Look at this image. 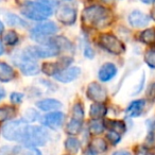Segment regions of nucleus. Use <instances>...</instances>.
I'll list each match as a JSON object with an SVG mask.
<instances>
[{"label": "nucleus", "mask_w": 155, "mask_h": 155, "mask_svg": "<svg viewBox=\"0 0 155 155\" xmlns=\"http://www.w3.org/2000/svg\"><path fill=\"white\" fill-rule=\"evenodd\" d=\"M65 148L68 152L72 153V154H75V153L79 152L81 148V142L79 139L74 137H69L65 140Z\"/></svg>", "instance_id": "393cba45"}, {"label": "nucleus", "mask_w": 155, "mask_h": 155, "mask_svg": "<svg viewBox=\"0 0 155 155\" xmlns=\"http://www.w3.org/2000/svg\"><path fill=\"white\" fill-rule=\"evenodd\" d=\"M16 78V71L11 65L8 63L0 62V82H11Z\"/></svg>", "instance_id": "dca6fc26"}, {"label": "nucleus", "mask_w": 155, "mask_h": 155, "mask_svg": "<svg viewBox=\"0 0 155 155\" xmlns=\"http://www.w3.org/2000/svg\"><path fill=\"white\" fill-rule=\"evenodd\" d=\"M103 2H106V3H110V2H112L113 0H102Z\"/></svg>", "instance_id": "c03bdc74"}, {"label": "nucleus", "mask_w": 155, "mask_h": 155, "mask_svg": "<svg viewBox=\"0 0 155 155\" xmlns=\"http://www.w3.org/2000/svg\"><path fill=\"white\" fill-rule=\"evenodd\" d=\"M106 138L108 139V141L110 142L112 144H117L121 139V135L118 133H115V132H108L107 135H106Z\"/></svg>", "instance_id": "2f4dec72"}, {"label": "nucleus", "mask_w": 155, "mask_h": 155, "mask_svg": "<svg viewBox=\"0 0 155 155\" xmlns=\"http://www.w3.org/2000/svg\"><path fill=\"white\" fill-rule=\"evenodd\" d=\"M83 54H84L85 58H89V60L94 58V56H95V52H94L93 48H91L89 45H86L84 47V50H83Z\"/></svg>", "instance_id": "72a5a7b5"}, {"label": "nucleus", "mask_w": 155, "mask_h": 155, "mask_svg": "<svg viewBox=\"0 0 155 155\" xmlns=\"http://www.w3.org/2000/svg\"><path fill=\"white\" fill-rule=\"evenodd\" d=\"M58 31V27L53 21L41 22L31 29V38L41 45H47Z\"/></svg>", "instance_id": "20e7f679"}, {"label": "nucleus", "mask_w": 155, "mask_h": 155, "mask_svg": "<svg viewBox=\"0 0 155 155\" xmlns=\"http://www.w3.org/2000/svg\"><path fill=\"white\" fill-rule=\"evenodd\" d=\"M86 95L88 99H91L95 103H103L107 99V94H106L105 88L97 82H91L88 85Z\"/></svg>", "instance_id": "f8f14e48"}, {"label": "nucleus", "mask_w": 155, "mask_h": 155, "mask_svg": "<svg viewBox=\"0 0 155 155\" xmlns=\"http://www.w3.org/2000/svg\"><path fill=\"white\" fill-rule=\"evenodd\" d=\"M141 2L146 3V5H151V3H154L155 2V0H140Z\"/></svg>", "instance_id": "58836bf2"}, {"label": "nucleus", "mask_w": 155, "mask_h": 155, "mask_svg": "<svg viewBox=\"0 0 155 155\" xmlns=\"http://www.w3.org/2000/svg\"><path fill=\"white\" fill-rule=\"evenodd\" d=\"M3 53H5V47H3L2 43H1V41H0V56L2 55Z\"/></svg>", "instance_id": "ea45409f"}, {"label": "nucleus", "mask_w": 155, "mask_h": 155, "mask_svg": "<svg viewBox=\"0 0 155 155\" xmlns=\"http://www.w3.org/2000/svg\"><path fill=\"white\" fill-rule=\"evenodd\" d=\"M28 124L25 120L18 119L8 122L2 127V135L5 139L10 141H19L22 142L26 134Z\"/></svg>", "instance_id": "39448f33"}, {"label": "nucleus", "mask_w": 155, "mask_h": 155, "mask_svg": "<svg viewBox=\"0 0 155 155\" xmlns=\"http://www.w3.org/2000/svg\"><path fill=\"white\" fill-rule=\"evenodd\" d=\"M48 140L49 133L45 127L38 125H28L21 143H24L26 148H36L45 146Z\"/></svg>", "instance_id": "7ed1b4c3"}, {"label": "nucleus", "mask_w": 155, "mask_h": 155, "mask_svg": "<svg viewBox=\"0 0 155 155\" xmlns=\"http://www.w3.org/2000/svg\"><path fill=\"white\" fill-rule=\"evenodd\" d=\"M71 63H72V58H61L56 62L44 63L41 67V71L43 73H45L46 75L54 77V75L58 74L61 71H63L64 69L70 67Z\"/></svg>", "instance_id": "1a4fd4ad"}, {"label": "nucleus", "mask_w": 155, "mask_h": 155, "mask_svg": "<svg viewBox=\"0 0 155 155\" xmlns=\"http://www.w3.org/2000/svg\"><path fill=\"white\" fill-rule=\"evenodd\" d=\"M99 46L105 51L110 52L115 55L122 54L125 51V46L117 36L112 33H102L98 38Z\"/></svg>", "instance_id": "423d86ee"}, {"label": "nucleus", "mask_w": 155, "mask_h": 155, "mask_svg": "<svg viewBox=\"0 0 155 155\" xmlns=\"http://www.w3.org/2000/svg\"><path fill=\"white\" fill-rule=\"evenodd\" d=\"M150 21V16L140 11H133L129 15V22L134 28H143Z\"/></svg>", "instance_id": "2eb2a0df"}, {"label": "nucleus", "mask_w": 155, "mask_h": 155, "mask_svg": "<svg viewBox=\"0 0 155 155\" xmlns=\"http://www.w3.org/2000/svg\"><path fill=\"white\" fill-rule=\"evenodd\" d=\"M139 38L143 44H147V45L150 46L155 45V29L150 28L144 30L143 32H141Z\"/></svg>", "instance_id": "5701e85b"}, {"label": "nucleus", "mask_w": 155, "mask_h": 155, "mask_svg": "<svg viewBox=\"0 0 155 155\" xmlns=\"http://www.w3.org/2000/svg\"><path fill=\"white\" fill-rule=\"evenodd\" d=\"M15 64L21 70V72L25 75H28V77L36 75L41 71V67L37 64V61L29 56L25 52V50L17 56V58L15 60Z\"/></svg>", "instance_id": "6e6552de"}, {"label": "nucleus", "mask_w": 155, "mask_h": 155, "mask_svg": "<svg viewBox=\"0 0 155 155\" xmlns=\"http://www.w3.org/2000/svg\"><path fill=\"white\" fill-rule=\"evenodd\" d=\"M36 106L43 112H51V110H58L62 108L63 104L61 101L56 99H52V98H48V99L41 100L36 103Z\"/></svg>", "instance_id": "f3484780"}, {"label": "nucleus", "mask_w": 155, "mask_h": 155, "mask_svg": "<svg viewBox=\"0 0 155 155\" xmlns=\"http://www.w3.org/2000/svg\"><path fill=\"white\" fill-rule=\"evenodd\" d=\"M106 149H107V146H106L105 140L101 139V138H96L91 141V150L94 153H102L106 151Z\"/></svg>", "instance_id": "bb28decb"}, {"label": "nucleus", "mask_w": 155, "mask_h": 155, "mask_svg": "<svg viewBox=\"0 0 155 155\" xmlns=\"http://www.w3.org/2000/svg\"><path fill=\"white\" fill-rule=\"evenodd\" d=\"M89 132L94 135H99L102 132L105 130V125H104V122L101 120H91V123H89Z\"/></svg>", "instance_id": "cd10ccee"}, {"label": "nucleus", "mask_w": 155, "mask_h": 155, "mask_svg": "<svg viewBox=\"0 0 155 155\" xmlns=\"http://www.w3.org/2000/svg\"><path fill=\"white\" fill-rule=\"evenodd\" d=\"M25 95L20 93H12L11 96H10V100L13 104H20L22 102V99H24Z\"/></svg>", "instance_id": "473e14b6"}, {"label": "nucleus", "mask_w": 155, "mask_h": 155, "mask_svg": "<svg viewBox=\"0 0 155 155\" xmlns=\"http://www.w3.org/2000/svg\"><path fill=\"white\" fill-rule=\"evenodd\" d=\"M95 154H96V153H94L91 150H88L86 153H85V155H95Z\"/></svg>", "instance_id": "37998d69"}, {"label": "nucleus", "mask_w": 155, "mask_h": 155, "mask_svg": "<svg viewBox=\"0 0 155 155\" xmlns=\"http://www.w3.org/2000/svg\"><path fill=\"white\" fill-rule=\"evenodd\" d=\"M65 118L66 117H65L64 113L60 112V110H55V112H51L45 115L41 118V123H43V125L51 130H58L64 124Z\"/></svg>", "instance_id": "9b49d317"}, {"label": "nucleus", "mask_w": 155, "mask_h": 155, "mask_svg": "<svg viewBox=\"0 0 155 155\" xmlns=\"http://www.w3.org/2000/svg\"><path fill=\"white\" fill-rule=\"evenodd\" d=\"M5 21L8 25L13 27H18V28H25L27 27V22L22 19L21 17L15 15V14H7L5 15Z\"/></svg>", "instance_id": "b1692460"}, {"label": "nucleus", "mask_w": 155, "mask_h": 155, "mask_svg": "<svg viewBox=\"0 0 155 155\" xmlns=\"http://www.w3.org/2000/svg\"><path fill=\"white\" fill-rule=\"evenodd\" d=\"M144 104H146L144 100H135V101L131 102L127 107V110H125L127 116L131 117V118L140 116L144 108Z\"/></svg>", "instance_id": "a211bd4d"}, {"label": "nucleus", "mask_w": 155, "mask_h": 155, "mask_svg": "<svg viewBox=\"0 0 155 155\" xmlns=\"http://www.w3.org/2000/svg\"><path fill=\"white\" fill-rule=\"evenodd\" d=\"M147 155H154V154H147Z\"/></svg>", "instance_id": "49530a36"}, {"label": "nucleus", "mask_w": 155, "mask_h": 155, "mask_svg": "<svg viewBox=\"0 0 155 155\" xmlns=\"http://www.w3.org/2000/svg\"><path fill=\"white\" fill-rule=\"evenodd\" d=\"M147 96H148L149 98H151V99L155 97V83H153L152 85H150V86H149Z\"/></svg>", "instance_id": "c9c22d12"}, {"label": "nucleus", "mask_w": 155, "mask_h": 155, "mask_svg": "<svg viewBox=\"0 0 155 155\" xmlns=\"http://www.w3.org/2000/svg\"><path fill=\"white\" fill-rule=\"evenodd\" d=\"M65 1H71V0H65Z\"/></svg>", "instance_id": "a18cd8bd"}, {"label": "nucleus", "mask_w": 155, "mask_h": 155, "mask_svg": "<svg viewBox=\"0 0 155 155\" xmlns=\"http://www.w3.org/2000/svg\"><path fill=\"white\" fill-rule=\"evenodd\" d=\"M25 155H43L41 152L37 148H27Z\"/></svg>", "instance_id": "f704fd0d"}, {"label": "nucleus", "mask_w": 155, "mask_h": 155, "mask_svg": "<svg viewBox=\"0 0 155 155\" xmlns=\"http://www.w3.org/2000/svg\"><path fill=\"white\" fill-rule=\"evenodd\" d=\"M60 48L53 43V41H50L49 44L47 45H39V46H31L28 47L25 52L31 56L34 60H38V58H53V56L58 55L60 53Z\"/></svg>", "instance_id": "0eeeda50"}, {"label": "nucleus", "mask_w": 155, "mask_h": 155, "mask_svg": "<svg viewBox=\"0 0 155 155\" xmlns=\"http://www.w3.org/2000/svg\"><path fill=\"white\" fill-rule=\"evenodd\" d=\"M2 41L8 46H15L19 41V36L15 31H8L2 34Z\"/></svg>", "instance_id": "a878e982"}, {"label": "nucleus", "mask_w": 155, "mask_h": 155, "mask_svg": "<svg viewBox=\"0 0 155 155\" xmlns=\"http://www.w3.org/2000/svg\"><path fill=\"white\" fill-rule=\"evenodd\" d=\"M144 62L150 68L155 69V49H150L144 54Z\"/></svg>", "instance_id": "c756f323"}, {"label": "nucleus", "mask_w": 155, "mask_h": 155, "mask_svg": "<svg viewBox=\"0 0 155 155\" xmlns=\"http://www.w3.org/2000/svg\"><path fill=\"white\" fill-rule=\"evenodd\" d=\"M104 125L105 127H107L110 132H115V133L118 134H123L127 131V127H125V123L121 120H105L104 121Z\"/></svg>", "instance_id": "aec40b11"}, {"label": "nucleus", "mask_w": 155, "mask_h": 155, "mask_svg": "<svg viewBox=\"0 0 155 155\" xmlns=\"http://www.w3.org/2000/svg\"><path fill=\"white\" fill-rule=\"evenodd\" d=\"M151 16H152L153 19H155V7L152 9V12H151Z\"/></svg>", "instance_id": "79ce46f5"}, {"label": "nucleus", "mask_w": 155, "mask_h": 155, "mask_svg": "<svg viewBox=\"0 0 155 155\" xmlns=\"http://www.w3.org/2000/svg\"><path fill=\"white\" fill-rule=\"evenodd\" d=\"M5 97V91L2 88V87L0 86V100L3 99Z\"/></svg>", "instance_id": "4c0bfd02"}, {"label": "nucleus", "mask_w": 155, "mask_h": 155, "mask_svg": "<svg viewBox=\"0 0 155 155\" xmlns=\"http://www.w3.org/2000/svg\"><path fill=\"white\" fill-rule=\"evenodd\" d=\"M17 114V110L13 106H2L0 107V122H5V121L11 120Z\"/></svg>", "instance_id": "4be33fe9"}, {"label": "nucleus", "mask_w": 155, "mask_h": 155, "mask_svg": "<svg viewBox=\"0 0 155 155\" xmlns=\"http://www.w3.org/2000/svg\"><path fill=\"white\" fill-rule=\"evenodd\" d=\"M107 113V108L104 103H94L91 105L89 116L93 120H101Z\"/></svg>", "instance_id": "6ab92c4d"}, {"label": "nucleus", "mask_w": 155, "mask_h": 155, "mask_svg": "<svg viewBox=\"0 0 155 155\" xmlns=\"http://www.w3.org/2000/svg\"><path fill=\"white\" fill-rule=\"evenodd\" d=\"M114 20V14L103 5H94L87 7L82 12V22L89 29H104L110 26Z\"/></svg>", "instance_id": "f257e3e1"}, {"label": "nucleus", "mask_w": 155, "mask_h": 155, "mask_svg": "<svg viewBox=\"0 0 155 155\" xmlns=\"http://www.w3.org/2000/svg\"><path fill=\"white\" fill-rule=\"evenodd\" d=\"M81 74V68L78 66H70L54 75V79L61 83H69L74 81Z\"/></svg>", "instance_id": "ddd939ff"}, {"label": "nucleus", "mask_w": 155, "mask_h": 155, "mask_svg": "<svg viewBox=\"0 0 155 155\" xmlns=\"http://www.w3.org/2000/svg\"><path fill=\"white\" fill-rule=\"evenodd\" d=\"M82 127H83L82 120L71 118V120L66 125V133L69 134V135H78V134L82 131Z\"/></svg>", "instance_id": "412c9836"}, {"label": "nucleus", "mask_w": 155, "mask_h": 155, "mask_svg": "<svg viewBox=\"0 0 155 155\" xmlns=\"http://www.w3.org/2000/svg\"><path fill=\"white\" fill-rule=\"evenodd\" d=\"M118 69H117L116 65L113 63H105L100 67L99 71H98V78L101 82H110L116 77Z\"/></svg>", "instance_id": "4468645a"}, {"label": "nucleus", "mask_w": 155, "mask_h": 155, "mask_svg": "<svg viewBox=\"0 0 155 155\" xmlns=\"http://www.w3.org/2000/svg\"><path fill=\"white\" fill-rule=\"evenodd\" d=\"M3 31H5V25H3V22L0 20V34H2Z\"/></svg>", "instance_id": "a19ab883"}, {"label": "nucleus", "mask_w": 155, "mask_h": 155, "mask_svg": "<svg viewBox=\"0 0 155 155\" xmlns=\"http://www.w3.org/2000/svg\"><path fill=\"white\" fill-rule=\"evenodd\" d=\"M84 115H85V112H84V107H83L82 103H80V102L75 103L72 107V118L83 121L84 120Z\"/></svg>", "instance_id": "c85d7f7f"}, {"label": "nucleus", "mask_w": 155, "mask_h": 155, "mask_svg": "<svg viewBox=\"0 0 155 155\" xmlns=\"http://www.w3.org/2000/svg\"><path fill=\"white\" fill-rule=\"evenodd\" d=\"M20 13L26 18L34 21H44L53 13V8L45 1H27L22 5Z\"/></svg>", "instance_id": "f03ea898"}, {"label": "nucleus", "mask_w": 155, "mask_h": 155, "mask_svg": "<svg viewBox=\"0 0 155 155\" xmlns=\"http://www.w3.org/2000/svg\"><path fill=\"white\" fill-rule=\"evenodd\" d=\"M113 155H132V154L125 150H120V151H116Z\"/></svg>", "instance_id": "e433bc0d"}, {"label": "nucleus", "mask_w": 155, "mask_h": 155, "mask_svg": "<svg viewBox=\"0 0 155 155\" xmlns=\"http://www.w3.org/2000/svg\"><path fill=\"white\" fill-rule=\"evenodd\" d=\"M56 18L65 26H72L77 20V10L69 5H61L55 13Z\"/></svg>", "instance_id": "9d476101"}, {"label": "nucleus", "mask_w": 155, "mask_h": 155, "mask_svg": "<svg viewBox=\"0 0 155 155\" xmlns=\"http://www.w3.org/2000/svg\"><path fill=\"white\" fill-rule=\"evenodd\" d=\"M38 117H39V115H38V113H37L36 110H33V108H29V110L25 113L24 120L26 121L27 123L34 122V121H36L37 119H38Z\"/></svg>", "instance_id": "7c9ffc66"}]
</instances>
